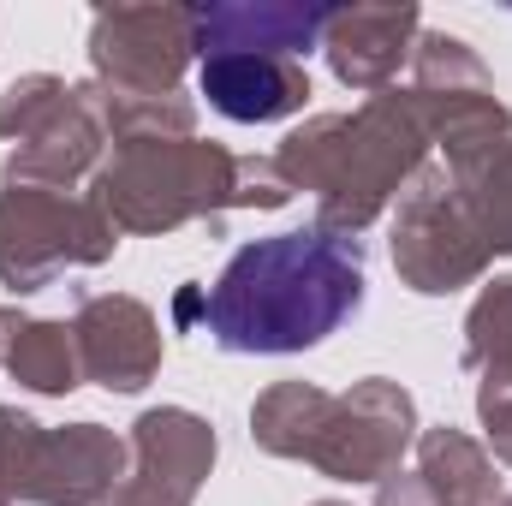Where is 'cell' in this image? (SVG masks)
Listing matches in <instances>:
<instances>
[{"instance_id": "1", "label": "cell", "mask_w": 512, "mask_h": 506, "mask_svg": "<svg viewBox=\"0 0 512 506\" xmlns=\"http://www.w3.org/2000/svg\"><path fill=\"white\" fill-rule=\"evenodd\" d=\"M364 304V262L352 239L280 233L227 262L209 292V334L227 352H304Z\"/></svg>"}, {"instance_id": "3", "label": "cell", "mask_w": 512, "mask_h": 506, "mask_svg": "<svg viewBox=\"0 0 512 506\" xmlns=\"http://www.w3.org/2000/svg\"><path fill=\"white\" fill-rule=\"evenodd\" d=\"M328 30V12L316 6H215L197 12V48L203 54H298Z\"/></svg>"}, {"instance_id": "2", "label": "cell", "mask_w": 512, "mask_h": 506, "mask_svg": "<svg viewBox=\"0 0 512 506\" xmlns=\"http://www.w3.org/2000/svg\"><path fill=\"white\" fill-rule=\"evenodd\" d=\"M203 96L233 120H280V114L304 108L310 84H304V72H292L274 54H209Z\"/></svg>"}, {"instance_id": "4", "label": "cell", "mask_w": 512, "mask_h": 506, "mask_svg": "<svg viewBox=\"0 0 512 506\" xmlns=\"http://www.w3.org/2000/svg\"><path fill=\"white\" fill-rule=\"evenodd\" d=\"M411 24H417L411 6H399V12H370V6L328 12V48H334L340 78H346V84H376L387 66L399 60Z\"/></svg>"}]
</instances>
